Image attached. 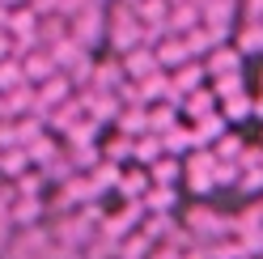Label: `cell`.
Returning a JSON list of instances; mask_svg holds the SVG:
<instances>
[{"mask_svg": "<svg viewBox=\"0 0 263 259\" xmlns=\"http://www.w3.org/2000/svg\"><path fill=\"white\" fill-rule=\"evenodd\" d=\"M106 47L115 55H127L132 47H144V26L136 17V9L123 5V0H115L106 9Z\"/></svg>", "mask_w": 263, "mask_h": 259, "instance_id": "1", "label": "cell"}, {"mask_svg": "<svg viewBox=\"0 0 263 259\" xmlns=\"http://www.w3.org/2000/svg\"><path fill=\"white\" fill-rule=\"evenodd\" d=\"M72 39L81 47H89V51H98V47L106 43V9L102 5H85L72 17Z\"/></svg>", "mask_w": 263, "mask_h": 259, "instance_id": "2", "label": "cell"}, {"mask_svg": "<svg viewBox=\"0 0 263 259\" xmlns=\"http://www.w3.org/2000/svg\"><path fill=\"white\" fill-rule=\"evenodd\" d=\"M119 64H123V77L127 81H149L153 72H166L157 64V51L153 47H132L127 55H119Z\"/></svg>", "mask_w": 263, "mask_h": 259, "instance_id": "3", "label": "cell"}, {"mask_svg": "<svg viewBox=\"0 0 263 259\" xmlns=\"http://www.w3.org/2000/svg\"><path fill=\"white\" fill-rule=\"evenodd\" d=\"M204 72L212 77V81H221V77H238L242 72V51L234 43H221L217 51H208L204 55Z\"/></svg>", "mask_w": 263, "mask_h": 259, "instance_id": "4", "label": "cell"}, {"mask_svg": "<svg viewBox=\"0 0 263 259\" xmlns=\"http://www.w3.org/2000/svg\"><path fill=\"white\" fill-rule=\"evenodd\" d=\"M178 110H183V119H204V115H212V110H221V98H217V89L212 85H200V89H191L183 102H178Z\"/></svg>", "mask_w": 263, "mask_h": 259, "instance_id": "5", "label": "cell"}, {"mask_svg": "<svg viewBox=\"0 0 263 259\" xmlns=\"http://www.w3.org/2000/svg\"><path fill=\"white\" fill-rule=\"evenodd\" d=\"M43 213H47V200L43 196H17L13 208H9V221L17 225V230H39Z\"/></svg>", "mask_w": 263, "mask_h": 259, "instance_id": "6", "label": "cell"}, {"mask_svg": "<svg viewBox=\"0 0 263 259\" xmlns=\"http://www.w3.org/2000/svg\"><path fill=\"white\" fill-rule=\"evenodd\" d=\"M204 77H208V72H204V60H187L183 68H174V72H170V85H174V102H183L191 89H200V85H204Z\"/></svg>", "mask_w": 263, "mask_h": 259, "instance_id": "7", "label": "cell"}, {"mask_svg": "<svg viewBox=\"0 0 263 259\" xmlns=\"http://www.w3.org/2000/svg\"><path fill=\"white\" fill-rule=\"evenodd\" d=\"M22 72H26V81H30V85H43V81H51L60 68H55V55L47 51V47H39V51L22 55Z\"/></svg>", "mask_w": 263, "mask_h": 259, "instance_id": "8", "label": "cell"}, {"mask_svg": "<svg viewBox=\"0 0 263 259\" xmlns=\"http://www.w3.org/2000/svg\"><path fill=\"white\" fill-rule=\"evenodd\" d=\"M229 123L221 110H212V115H204V119H195V127H191V136H195V149H204V144H217L225 132H229Z\"/></svg>", "mask_w": 263, "mask_h": 259, "instance_id": "9", "label": "cell"}, {"mask_svg": "<svg viewBox=\"0 0 263 259\" xmlns=\"http://www.w3.org/2000/svg\"><path fill=\"white\" fill-rule=\"evenodd\" d=\"M229 43L242 51V60L246 55H263V22H238V30H234Z\"/></svg>", "mask_w": 263, "mask_h": 259, "instance_id": "10", "label": "cell"}, {"mask_svg": "<svg viewBox=\"0 0 263 259\" xmlns=\"http://www.w3.org/2000/svg\"><path fill=\"white\" fill-rule=\"evenodd\" d=\"M39 13L30 9V5H22V9H13V17H9V39H30V43H39ZM43 47V43H39Z\"/></svg>", "mask_w": 263, "mask_h": 259, "instance_id": "11", "label": "cell"}, {"mask_svg": "<svg viewBox=\"0 0 263 259\" xmlns=\"http://www.w3.org/2000/svg\"><path fill=\"white\" fill-rule=\"evenodd\" d=\"M153 51H157V64H161V68H166V72H174V68H183V64L191 60V51H187V43L178 39V34H170V39H161V43L153 47Z\"/></svg>", "mask_w": 263, "mask_h": 259, "instance_id": "12", "label": "cell"}, {"mask_svg": "<svg viewBox=\"0 0 263 259\" xmlns=\"http://www.w3.org/2000/svg\"><path fill=\"white\" fill-rule=\"evenodd\" d=\"M34 170V161H30V153L22 149H5L0 153V179H9V183H17V179H26V174Z\"/></svg>", "mask_w": 263, "mask_h": 259, "instance_id": "13", "label": "cell"}, {"mask_svg": "<svg viewBox=\"0 0 263 259\" xmlns=\"http://www.w3.org/2000/svg\"><path fill=\"white\" fill-rule=\"evenodd\" d=\"M204 22V9L195 5V0H183V5L170 9V34H187V30H195Z\"/></svg>", "mask_w": 263, "mask_h": 259, "instance_id": "14", "label": "cell"}, {"mask_svg": "<svg viewBox=\"0 0 263 259\" xmlns=\"http://www.w3.org/2000/svg\"><path fill=\"white\" fill-rule=\"evenodd\" d=\"M132 153H136V136L119 132V127H115V132L102 140V157L115 161V166H119V161H132Z\"/></svg>", "mask_w": 263, "mask_h": 259, "instance_id": "15", "label": "cell"}, {"mask_svg": "<svg viewBox=\"0 0 263 259\" xmlns=\"http://www.w3.org/2000/svg\"><path fill=\"white\" fill-rule=\"evenodd\" d=\"M149 179L157 187H174L178 179H183V157H170V153H161L153 166H149Z\"/></svg>", "mask_w": 263, "mask_h": 259, "instance_id": "16", "label": "cell"}, {"mask_svg": "<svg viewBox=\"0 0 263 259\" xmlns=\"http://www.w3.org/2000/svg\"><path fill=\"white\" fill-rule=\"evenodd\" d=\"M115 127L127 132V136H149V132H153V127H149V106H127V110H119Z\"/></svg>", "mask_w": 263, "mask_h": 259, "instance_id": "17", "label": "cell"}, {"mask_svg": "<svg viewBox=\"0 0 263 259\" xmlns=\"http://www.w3.org/2000/svg\"><path fill=\"white\" fill-rule=\"evenodd\" d=\"M136 17H140V26H170V0H136Z\"/></svg>", "mask_w": 263, "mask_h": 259, "instance_id": "18", "label": "cell"}, {"mask_svg": "<svg viewBox=\"0 0 263 259\" xmlns=\"http://www.w3.org/2000/svg\"><path fill=\"white\" fill-rule=\"evenodd\" d=\"M161 149H166L170 157H187L195 149V136H191V127H170V132H161Z\"/></svg>", "mask_w": 263, "mask_h": 259, "instance_id": "19", "label": "cell"}, {"mask_svg": "<svg viewBox=\"0 0 263 259\" xmlns=\"http://www.w3.org/2000/svg\"><path fill=\"white\" fill-rule=\"evenodd\" d=\"M153 187V179H149V170H123V179H119V196L123 200H144V191Z\"/></svg>", "mask_w": 263, "mask_h": 259, "instance_id": "20", "label": "cell"}, {"mask_svg": "<svg viewBox=\"0 0 263 259\" xmlns=\"http://www.w3.org/2000/svg\"><path fill=\"white\" fill-rule=\"evenodd\" d=\"M26 153H30V161H34V170H47V166H51V161H55L64 149H60V140H55L51 132H47L43 140H34V144H30Z\"/></svg>", "mask_w": 263, "mask_h": 259, "instance_id": "21", "label": "cell"}, {"mask_svg": "<svg viewBox=\"0 0 263 259\" xmlns=\"http://www.w3.org/2000/svg\"><path fill=\"white\" fill-rule=\"evenodd\" d=\"M13 123H17V144H22V149H30L34 140H43L47 132H51L47 119H39V115H22V119H13Z\"/></svg>", "mask_w": 263, "mask_h": 259, "instance_id": "22", "label": "cell"}, {"mask_svg": "<svg viewBox=\"0 0 263 259\" xmlns=\"http://www.w3.org/2000/svg\"><path fill=\"white\" fill-rule=\"evenodd\" d=\"M140 204H144V213H170V208L178 204V191H174V187H157V183H153L149 191H144V200H140Z\"/></svg>", "mask_w": 263, "mask_h": 259, "instance_id": "23", "label": "cell"}, {"mask_svg": "<svg viewBox=\"0 0 263 259\" xmlns=\"http://www.w3.org/2000/svg\"><path fill=\"white\" fill-rule=\"evenodd\" d=\"M161 153H166V149H161V136H153V132H149V136H136V153H132V161L149 170Z\"/></svg>", "mask_w": 263, "mask_h": 259, "instance_id": "24", "label": "cell"}, {"mask_svg": "<svg viewBox=\"0 0 263 259\" xmlns=\"http://www.w3.org/2000/svg\"><path fill=\"white\" fill-rule=\"evenodd\" d=\"M17 85H26V72H22V60L13 55V60H5V64H0V94L17 89Z\"/></svg>", "mask_w": 263, "mask_h": 259, "instance_id": "25", "label": "cell"}, {"mask_svg": "<svg viewBox=\"0 0 263 259\" xmlns=\"http://www.w3.org/2000/svg\"><path fill=\"white\" fill-rule=\"evenodd\" d=\"M5 149H17V123L13 119H0V153Z\"/></svg>", "mask_w": 263, "mask_h": 259, "instance_id": "26", "label": "cell"}, {"mask_svg": "<svg viewBox=\"0 0 263 259\" xmlns=\"http://www.w3.org/2000/svg\"><path fill=\"white\" fill-rule=\"evenodd\" d=\"M242 5V22H263V0H238Z\"/></svg>", "mask_w": 263, "mask_h": 259, "instance_id": "27", "label": "cell"}, {"mask_svg": "<svg viewBox=\"0 0 263 259\" xmlns=\"http://www.w3.org/2000/svg\"><path fill=\"white\" fill-rule=\"evenodd\" d=\"M30 9L39 13V17H51V13H60V0H26Z\"/></svg>", "mask_w": 263, "mask_h": 259, "instance_id": "28", "label": "cell"}, {"mask_svg": "<svg viewBox=\"0 0 263 259\" xmlns=\"http://www.w3.org/2000/svg\"><path fill=\"white\" fill-rule=\"evenodd\" d=\"M5 60H13V39L0 34V64H5Z\"/></svg>", "mask_w": 263, "mask_h": 259, "instance_id": "29", "label": "cell"}, {"mask_svg": "<svg viewBox=\"0 0 263 259\" xmlns=\"http://www.w3.org/2000/svg\"><path fill=\"white\" fill-rule=\"evenodd\" d=\"M9 17H13V9L0 5V34H9Z\"/></svg>", "mask_w": 263, "mask_h": 259, "instance_id": "30", "label": "cell"}, {"mask_svg": "<svg viewBox=\"0 0 263 259\" xmlns=\"http://www.w3.org/2000/svg\"><path fill=\"white\" fill-rule=\"evenodd\" d=\"M0 5H5V9H22L26 0H0Z\"/></svg>", "mask_w": 263, "mask_h": 259, "instance_id": "31", "label": "cell"}, {"mask_svg": "<svg viewBox=\"0 0 263 259\" xmlns=\"http://www.w3.org/2000/svg\"><path fill=\"white\" fill-rule=\"evenodd\" d=\"M89 5H102V9H110V5H115V0H89Z\"/></svg>", "mask_w": 263, "mask_h": 259, "instance_id": "32", "label": "cell"}, {"mask_svg": "<svg viewBox=\"0 0 263 259\" xmlns=\"http://www.w3.org/2000/svg\"><path fill=\"white\" fill-rule=\"evenodd\" d=\"M123 5H136V0H123Z\"/></svg>", "mask_w": 263, "mask_h": 259, "instance_id": "33", "label": "cell"}]
</instances>
